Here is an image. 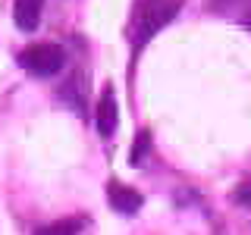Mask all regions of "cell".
I'll use <instances>...</instances> for the list:
<instances>
[{"label":"cell","mask_w":251,"mask_h":235,"mask_svg":"<svg viewBox=\"0 0 251 235\" xmlns=\"http://www.w3.org/2000/svg\"><path fill=\"white\" fill-rule=\"evenodd\" d=\"M176 13H179V0H141V6L135 13V25H132L135 44L151 41L167 22L176 19Z\"/></svg>","instance_id":"6da1fadb"},{"label":"cell","mask_w":251,"mask_h":235,"mask_svg":"<svg viewBox=\"0 0 251 235\" xmlns=\"http://www.w3.org/2000/svg\"><path fill=\"white\" fill-rule=\"evenodd\" d=\"M63 63H66V53H63L57 44H47V41L44 44H31V47H25V50L19 53V66L28 69L31 75H41V78L57 75L63 69Z\"/></svg>","instance_id":"7a4b0ae2"},{"label":"cell","mask_w":251,"mask_h":235,"mask_svg":"<svg viewBox=\"0 0 251 235\" xmlns=\"http://www.w3.org/2000/svg\"><path fill=\"white\" fill-rule=\"evenodd\" d=\"M116 122H120V104H116V91L107 85V88L100 91V97H98V107H94V125H98V135L110 138L116 132Z\"/></svg>","instance_id":"3957f363"},{"label":"cell","mask_w":251,"mask_h":235,"mask_svg":"<svg viewBox=\"0 0 251 235\" xmlns=\"http://www.w3.org/2000/svg\"><path fill=\"white\" fill-rule=\"evenodd\" d=\"M107 198H110V204H113V210H120V213H135L141 204H145L135 188L120 185V182H113V185L107 188Z\"/></svg>","instance_id":"277c9868"},{"label":"cell","mask_w":251,"mask_h":235,"mask_svg":"<svg viewBox=\"0 0 251 235\" xmlns=\"http://www.w3.org/2000/svg\"><path fill=\"white\" fill-rule=\"evenodd\" d=\"M41 6L44 0H16L13 6V19L22 31H35L38 22H41Z\"/></svg>","instance_id":"5b68a950"},{"label":"cell","mask_w":251,"mask_h":235,"mask_svg":"<svg viewBox=\"0 0 251 235\" xmlns=\"http://www.w3.org/2000/svg\"><path fill=\"white\" fill-rule=\"evenodd\" d=\"M78 229H82V219H60V223L38 229L35 235H78Z\"/></svg>","instance_id":"8992f818"},{"label":"cell","mask_w":251,"mask_h":235,"mask_svg":"<svg viewBox=\"0 0 251 235\" xmlns=\"http://www.w3.org/2000/svg\"><path fill=\"white\" fill-rule=\"evenodd\" d=\"M148 147H151V135H148V132H138L135 144H132V154H129V163H132V166H141V160H145Z\"/></svg>","instance_id":"52a82bcc"},{"label":"cell","mask_w":251,"mask_h":235,"mask_svg":"<svg viewBox=\"0 0 251 235\" xmlns=\"http://www.w3.org/2000/svg\"><path fill=\"white\" fill-rule=\"evenodd\" d=\"M245 25H248V28H251V13H248V19H245Z\"/></svg>","instance_id":"ba28073f"}]
</instances>
